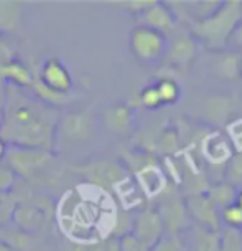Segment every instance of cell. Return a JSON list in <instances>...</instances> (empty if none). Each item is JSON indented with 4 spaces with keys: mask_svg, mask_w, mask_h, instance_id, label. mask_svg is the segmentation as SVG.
<instances>
[{
    "mask_svg": "<svg viewBox=\"0 0 242 251\" xmlns=\"http://www.w3.org/2000/svg\"><path fill=\"white\" fill-rule=\"evenodd\" d=\"M0 251H12L7 245H0Z\"/></svg>",
    "mask_w": 242,
    "mask_h": 251,
    "instance_id": "obj_33",
    "label": "cell"
},
{
    "mask_svg": "<svg viewBox=\"0 0 242 251\" xmlns=\"http://www.w3.org/2000/svg\"><path fill=\"white\" fill-rule=\"evenodd\" d=\"M23 7L20 2L0 0V33H12L19 28Z\"/></svg>",
    "mask_w": 242,
    "mask_h": 251,
    "instance_id": "obj_11",
    "label": "cell"
},
{
    "mask_svg": "<svg viewBox=\"0 0 242 251\" xmlns=\"http://www.w3.org/2000/svg\"><path fill=\"white\" fill-rule=\"evenodd\" d=\"M132 50L142 61H154L163 51V38L156 30L140 26L132 31Z\"/></svg>",
    "mask_w": 242,
    "mask_h": 251,
    "instance_id": "obj_4",
    "label": "cell"
},
{
    "mask_svg": "<svg viewBox=\"0 0 242 251\" xmlns=\"http://www.w3.org/2000/svg\"><path fill=\"white\" fill-rule=\"evenodd\" d=\"M154 251H180V241L170 238V240H163L161 243L155 245Z\"/></svg>",
    "mask_w": 242,
    "mask_h": 251,
    "instance_id": "obj_29",
    "label": "cell"
},
{
    "mask_svg": "<svg viewBox=\"0 0 242 251\" xmlns=\"http://www.w3.org/2000/svg\"><path fill=\"white\" fill-rule=\"evenodd\" d=\"M91 251H120V248H119L117 241L109 240V241H106V243H102V245H96Z\"/></svg>",
    "mask_w": 242,
    "mask_h": 251,
    "instance_id": "obj_30",
    "label": "cell"
},
{
    "mask_svg": "<svg viewBox=\"0 0 242 251\" xmlns=\"http://www.w3.org/2000/svg\"><path fill=\"white\" fill-rule=\"evenodd\" d=\"M145 22L152 26V30H170L172 28V17L168 15L165 7H150L149 12L145 13Z\"/></svg>",
    "mask_w": 242,
    "mask_h": 251,
    "instance_id": "obj_16",
    "label": "cell"
},
{
    "mask_svg": "<svg viewBox=\"0 0 242 251\" xmlns=\"http://www.w3.org/2000/svg\"><path fill=\"white\" fill-rule=\"evenodd\" d=\"M163 220L170 233H175L178 228L183 226V223H185V212H183L180 201H172V203L167 205V208L163 212Z\"/></svg>",
    "mask_w": 242,
    "mask_h": 251,
    "instance_id": "obj_17",
    "label": "cell"
},
{
    "mask_svg": "<svg viewBox=\"0 0 242 251\" xmlns=\"http://www.w3.org/2000/svg\"><path fill=\"white\" fill-rule=\"evenodd\" d=\"M208 114L214 121H222L224 116L227 114V101L224 98H214L208 104Z\"/></svg>",
    "mask_w": 242,
    "mask_h": 251,
    "instance_id": "obj_21",
    "label": "cell"
},
{
    "mask_svg": "<svg viewBox=\"0 0 242 251\" xmlns=\"http://www.w3.org/2000/svg\"><path fill=\"white\" fill-rule=\"evenodd\" d=\"M227 177H229V182L236 183V185L242 183V154L232 159L229 169H227Z\"/></svg>",
    "mask_w": 242,
    "mask_h": 251,
    "instance_id": "obj_24",
    "label": "cell"
},
{
    "mask_svg": "<svg viewBox=\"0 0 242 251\" xmlns=\"http://www.w3.org/2000/svg\"><path fill=\"white\" fill-rule=\"evenodd\" d=\"M156 91L161 101H173L176 98V86L172 81H161Z\"/></svg>",
    "mask_w": 242,
    "mask_h": 251,
    "instance_id": "obj_25",
    "label": "cell"
},
{
    "mask_svg": "<svg viewBox=\"0 0 242 251\" xmlns=\"http://www.w3.org/2000/svg\"><path fill=\"white\" fill-rule=\"evenodd\" d=\"M31 88H33L35 96H37L38 101H42V102H44V104H48V106H51V107L63 106V104H66V102L69 101L68 94L56 93V91H53V89L44 86V84L40 81L38 73H35L33 79H31Z\"/></svg>",
    "mask_w": 242,
    "mask_h": 251,
    "instance_id": "obj_13",
    "label": "cell"
},
{
    "mask_svg": "<svg viewBox=\"0 0 242 251\" xmlns=\"http://www.w3.org/2000/svg\"><path fill=\"white\" fill-rule=\"evenodd\" d=\"M142 102L145 106H150V107H154V106H158L161 100H160V96H158V91H156V88H150V89H147V91H143L142 94Z\"/></svg>",
    "mask_w": 242,
    "mask_h": 251,
    "instance_id": "obj_26",
    "label": "cell"
},
{
    "mask_svg": "<svg viewBox=\"0 0 242 251\" xmlns=\"http://www.w3.org/2000/svg\"><path fill=\"white\" fill-rule=\"evenodd\" d=\"M219 251H242V235L237 230H227L224 233Z\"/></svg>",
    "mask_w": 242,
    "mask_h": 251,
    "instance_id": "obj_19",
    "label": "cell"
},
{
    "mask_svg": "<svg viewBox=\"0 0 242 251\" xmlns=\"http://www.w3.org/2000/svg\"><path fill=\"white\" fill-rule=\"evenodd\" d=\"M221 70H222L224 75L236 76V73H237V58L236 56H226V58H222Z\"/></svg>",
    "mask_w": 242,
    "mask_h": 251,
    "instance_id": "obj_27",
    "label": "cell"
},
{
    "mask_svg": "<svg viewBox=\"0 0 242 251\" xmlns=\"http://www.w3.org/2000/svg\"><path fill=\"white\" fill-rule=\"evenodd\" d=\"M241 17V7L237 2H231L227 3V7H224L218 15L211 17L203 24L196 25L195 31L201 37H204L208 40L209 45L213 47H218V45H222L226 42L227 35L232 30V26L236 25V22L239 20Z\"/></svg>",
    "mask_w": 242,
    "mask_h": 251,
    "instance_id": "obj_2",
    "label": "cell"
},
{
    "mask_svg": "<svg viewBox=\"0 0 242 251\" xmlns=\"http://www.w3.org/2000/svg\"><path fill=\"white\" fill-rule=\"evenodd\" d=\"M13 222L23 231H35L42 226L43 212L33 205H20L13 208Z\"/></svg>",
    "mask_w": 242,
    "mask_h": 251,
    "instance_id": "obj_12",
    "label": "cell"
},
{
    "mask_svg": "<svg viewBox=\"0 0 242 251\" xmlns=\"http://www.w3.org/2000/svg\"><path fill=\"white\" fill-rule=\"evenodd\" d=\"M211 200L214 205H221V207H227L232 200H234V188L229 185H221L211 188Z\"/></svg>",
    "mask_w": 242,
    "mask_h": 251,
    "instance_id": "obj_20",
    "label": "cell"
},
{
    "mask_svg": "<svg viewBox=\"0 0 242 251\" xmlns=\"http://www.w3.org/2000/svg\"><path fill=\"white\" fill-rule=\"evenodd\" d=\"M60 126L63 136L71 142L86 141L92 132V124L86 114H69Z\"/></svg>",
    "mask_w": 242,
    "mask_h": 251,
    "instance_id": "obj_8",
    "label": "cell"
},
{
    "mask_svg": "<svg viewBox=\"0 0 242 251\" xmlns=\"http://www.w3.org/2000/svg\"><path fill=\"white\" fill-rule=\"evenodd\" d=\"M83 174H86L88 178L97 182V183H114L117 180H122V169L110 162H96L89 164L88 167L79 169Z\"/></svg>",
    "mask_w": 242,
    "mask_h": 251,
    "instance_id": "obj_9",
    "label": "cell"
},
{
    "mask_svg": "<svg viewBox=\"0 0 242 251\" xmlns=\"http://www.w3.org/2000/svg\"><path fill=\"white\" fill-rule=\"evenodd\" d=\"M7 164L17 176L31 178L38 170L46 167L51 160L50 151L43 149H23V147H10L5 154Z\"/></svg>",
    "mask_w": 242,
    "mask_h": 251,
    "instance_id": "obj_3",
    "label": "cell"
},
{
    "mask_svg": "<svg viewBox=\"0 0 242 251\" xmlns=\"http://www.w3.org/2000/svg\"><path fill=\"white\" fill-rule=\"evenodd\" d=\"M17 174L8 167V165H0V192L7 194L12 190V187L15 185Z\"/></svg>",
    "mask_w": 242,
    "mask_h": 251,
    "instance_id": "obj_22",
    "label": "cell"
},
{
    "mask_svg": "<svg viewBox=\"0 0 242 251\" xmlns=\"http://www.w3.org/2000/svg\"><path fill=\"white\" fill-rule=\"evenodd\" d=\"M219 233L208 231L206 228H196L195 233V248L196 251H219Z\"/></svg>",
    "mask_w": 242,
    "mask_h": 251,
    "instance_id": "obj_15",
    "label": "cell"
},
{
    "mask_svg": "<svg viewBox=\"0 0 242 251\" xmlns=\"http://www.w3.org/2000/svg\"><path fill=\"white\" fill-rule=\"evenodd\" d=\"M188 208H190L191 215L199 223H203L204 226L213 228V231H216L218 212H216V205L213 203L211 199H206L203 195H193L188 200Z\"/></svg>",
    "mask_w": 242,
    "mask_h": 251,
    "instance_id": "obj_7",
    "label": "cell"
},
{
    "mask_svg": "<svg viewBox=\"0 0 242 251\" xmlns=\"http://www.w3.org/2000/svg\"><path fill=\"white\" fill-rule=\"evenodd\" d=\"M193 55H195V43L190 38L180 37L175 40L172 45V50H170V56L175 61H188Z\"/></svg>",
    "mask_w": 242,
    "mask_h": 251,
    "instance_id": "obj_18",
    "label": "cell"
},
{
    "mask_svg": "<svg viewBox=\"0 0 242 251\" xmlns=\"http://www.w3.org/2000/svg\"><path fill=\"white\" fill-rule=\"evenodd\" d=\"M237 42L242 43V28H241L239 31H237Z\"/></svg>",
    "mask_w": 242,
    "mask_h": 251,
    "instance_id": "obj_32",
    "label": "cell"
},
{
    "mask_svg": "<svg viewBox=\"0 0 242 251\" xmlns=\"http://www.w3.org/2000/svg\"><path fill=\"white\" fill-rule=\"evenodd\" d=\"M38 78L46 88L61 94H68L73 88V78H71L68 68L58 58H50L43 63Z\"/></svg>",
    "mask_w": 242,
    "mask_h": 251,
    "instance_id": "obj_5",
    "label": "cell"
},
{
    "mask_svg": "<svg viewBox=\"0 0 242 251\" xmlns=\"http://www.w3.org/2000/svg\"><path fill=\"white\" fill-rule=\"evenodd\" d=\"M0 78H2L5 83L10 81L13 86L26 88V86H31L33 75H31V71L26 68L22 61L12 60V61H8L5 65L0 66Z\"/></svg>",
    "mask_w": 242,
    "mask_h": 251,
    "instance_id": "obj_10",
    "label": "cell"
},
{
    "mask_svg": "<svg viewBox=\"0 0 242 251\" xmlns=\"http://www.w3.org/2000/svg\"><path fill=\"white\" fill-rule=\"evenodd\" d=\"M60 114L55 107L25 96L22 88L8 84L2 106L0 139L12 147L51 151Z\"/></svg>",
    "mask_w": 242,
    "mask_h": 251,
    "instance_id": "obj_1",
    "label": "cell"
},
{
    "mask_svg": "<svg viewBox=\"0 0 242 251\" xmlns=\"http://www.w3.org/2000/svg\"><path fill=\"white\" fill-rule=\"evenodd\" d=\"M104 121L110 131L124 132L125 129L129 127V124H131V113H129V109L124 106L112 107V109L106 111Z\"/></svg>",
    "mask_w": 242,
    "mask_h": 251,
    "instance_id": "obj_14",
    "label": "cell"
},
{
    "mask_svg": "<svg viewBox=\"0 0 242 251\" xmlns=\"http://www.w3.org/2000/svg\"><path fill=\"white\" fill-rule=\"evenodd\" d=\"M224 218L232 225H241L242 223V208L239 207H229L224 212Z\"/></svg>",
    "mask_w": 242,
    "mask_h": 251,
    "instance_id": "obj_28",
    "label": "cell"
},
{
    "mask_svg": "<svg viewBox=\"0 0 242 251\" xmlns=\"http://www.w3.org/2000/svg\"><path fill=\"white\" fill-rule=\"evenodd\" d=\"M161 228H163V223H161L160 213L154 212V210H145L133 222V236L150 248V246H155L156 241H158Z\"/></svg>",
    "mask_w": 242,
    "mask_h": 251,
    "instance_id": "obj_6",
    "label": "cell"
},
{
    "mask_svg": "<svg viewBox=\"0 0 242 251\" xmlns=\"http://www.w3.org/2000/svg\"><path fill=\"white\" fill-rule=\"evenodd\" d=\"M120 251H150V248L145 243H142L140 240H137L133 235H127L120 240L119 243Z\"/></svg>",
    "mask_w": 242,
    "mask_h": 251,
    "instance_id": "obj_23",
    "label": "cell"
},
{
    "mask_svg": "<svg viewBox=\"0 0 242 251\" xmlns=\"http://www.w3.org/2000/svg\"><path fill=\"white\" fill-rule=\"evenodd\" d=\"M5 154H7V144L0 139V162L5 159Z\"/></svg>",
    "mask_w": 242,
    "mask_h": 251,
    "instance_id": "obj_31",
    "label": "cell"
},
{
    "mask_svg": "<svg viewBox=\"0 0 242 251\" xmlns=\"http://www.w3.org/2000/svg\"><path fill=\"white\" fill-rule=\"evenodd\" d=\"M239 208H242V195L239 197Z\"/></svg>",
    "mask_w": 242,
    "mask_h": 251,
    "instance_id": "obj_34",
    "label": "cell"
},
{
    "mask_svg": "<svg viewBox=\"0 0 242 251\" xmlns=\"http://www.w3.org/2000/svg\"><path fill=\"white\" fill-rule=\"evenodd\" d=\"M0 124H2V111H0Z\"/></svg>",
    "mask_w": 242,
    "mask_h": 251,
    "instance_id": "obj_35",
    "label": "cell"
}]
</instances>
